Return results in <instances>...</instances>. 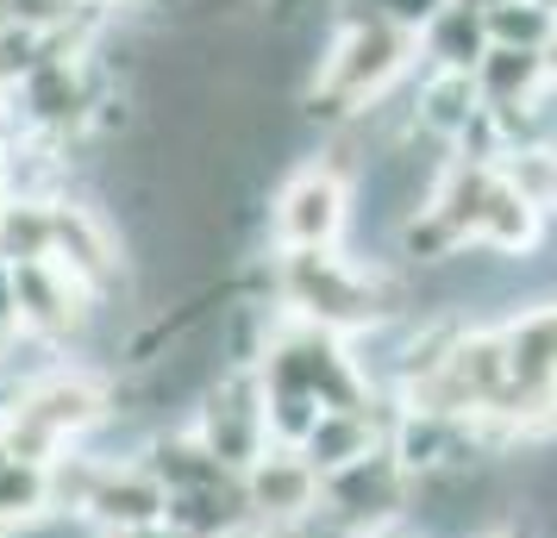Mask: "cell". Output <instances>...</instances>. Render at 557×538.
Instances as JSON below:
<instances>
[{
	"label": "cell",
	"mask_w": 557,
	"mask_h": 538,
	"mask_svg": "<svg viewBox=\"0 0 557 538\" xmlns=\"http://www.w3.org/2000/svg\"><path fill=\"white\" fill-rule=\"evenodd\" d=\"M7 295H13V308H20V326L32 333H76V320L88 313V288L51 263V257H32V263H7Z\"/></svg>",
	"instance_id": "5b68a950"
},
{
	"label": "cell",
	"mask_w": 557,
	"mask_h": 538,
	"mask_svg": "<svg viewBox=\"0 0 557 538\" xmlns=\"http://www.w3.org/2000/svg\"><path fill=\"white\" fill-rule=\"evenodd\" d=\"M345 207H351L345 176L332 163H307L301 176H288L276 195V213H270L276 245L282 251H332L338 232H345Z\"/></svg>",
	"instance_id": "277c9868"
},
{
	"label": "cell",
	"mask_w": 557,
	"mask_h": 538,
	"mask_svg": "<svg viewBox=\"0 0 557 538\" xmlns=\"http://www.w3.org/2000/svg\"><path fill=\"white\" fill-rule=\"evenodd\" d=\"M539 63H545V76L557 82V26H552V38H545V51H539Z\"/></svg>",
	"instance_id": "52a82bcc"
},
{
	"label": "cell",
	"mask_w": 557,
	"mask_h": 538,
	"mask_svg": "<svg viewBox=\"0 0 557 538\" xmlns=\"http://www.w3.org/2000/svg\"><path fill=\"white\" fill-rule=\"evenodd\" d=\"M407 51H413V32H401L382 13H357L351 26L332 38L326 63H320V82H313V101L326 95L332 113H357V107L376 101L382 88L407 70Z\"/></svg>",
	"instance_id": "7a4b0ae2"
},
{
	"label": "cell",
	"mask_w": 557,
	"mask_h": 538,
	"mask_svg": "<svg viewBox=\"0 0 557 538\" xmlns=\"http://www.w3.org/2000/svg\"><path fill=\"white\" fill-rule=\"evenodd\" d=\"M320 501V470L301 451H263L251 463V508L270 520H301Z\"/></svg>",
	"instance_id": "8992f818"
},
{
	"label": "cell",
	"mask_w": 557,
	"mask_h": 538,
	"mask_svg": "<svg viewBox=\"0 0 557 538\" xmlns=\"http://www.w3.org/2000/svg\"><path fill=\"white\" fill-rule=\"evenodd\" d=\"M282 295L301 313V326H320V333H351V326H376L382 320L376 283L332 251H288Z\"/></svg>",
	"instance_id": "3957f363"
},
{
	"label": "cell",
	"mask_w": 557,
	"mask_h": 538,
	"mask_svg": "<svg viewBox=\"0 0 557 538\" xmlns=\"http://www.w3.org/2000/svg\"><path fill=\"white\" fill-rule=\"evenodd\" d=\"M95 420H101V388L88 376H45V383H32L13 408L0 413V451L13 463L51 470L57 451L76 445Z\"/></svg>",
	"instance_id": "6da1fadb"
}]
</instances>
